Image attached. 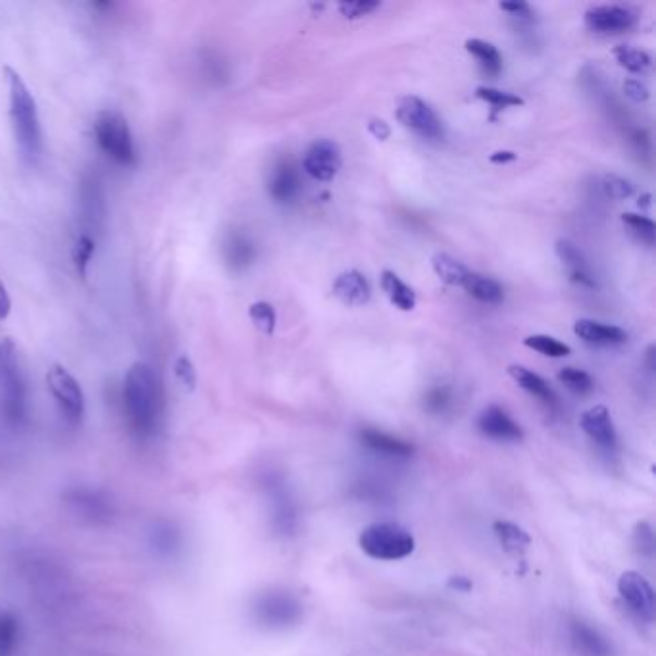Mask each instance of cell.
<instances>
[{
    "mask_svg": "<svg viewBox=\"0 0 656 656\" xmlns=\"http://www.w3.org/2000/svg\"><path fill=\"white\" fill-rule=\"evenodd\" d=\"M127 428L141 439H152L164 418V389L154 368L147 362H135L127 370L122 389Z\"/></svg>",
    "mask_w": 656,
    "mask_h": 656,
    "instance_id": "6da1fadb",
    "label": "cell"
},
{
    "mask_svg": "<svg viewBox=\"0 0 656 656\" xmlns=\"http://www.w3.org/2000/svg\"><path fill=\"white\" fill-rule=\"evenodd\" d=\"M4 77L8 85V112L16 147L27 164H37L43 156V127L37 101L24 77L14 68L4 66Z\"/></svg>",
    "mask_w": 656,
    "mask_h": 656,
    "instance_id": "7a4b0ae2",
    "label": "cell"
},
{
    "mask_svg": "<svg viewBox=\"0 0 656 656\" xmlns=\"http://www.w3.org/2000/svg\"><path fill=\"white\" fill-rule=\"evenodd\" d=\"M95 143L102 154L118 166L131 168L137 164V149L126 116L116 110H102L93 124Z\"/></svg>",
    "mask_w": 656,
    "mask_h": 656,
    "instance_id": "3957f363",
    "label": "cell"
},
{
    "mask_svg": "<svg viewBox=\"0 0 656 656\" xmlns=\"http://www.w3.org/2000/svg\"><path fill=\"white\" fill-rule=\"evenodd\" d=\"M0 387L6 420L20 424L26 418L27 387L24 372L20 368L18 349L12 339L0 341Z\"/></svg>",
    "mask_w": 656,
    "mask_h": 656,
    "instance_id": "277c9868",
    "label": "cell"
},
{
    "mask_svg": "<svg viewBox=\"0 0 656 656\" xmlns=\"http://www.w3.org/2000/svg\"><path fill=\"white\" fill-rule=\"evenodd\" d=\"M358 543L366 555L376 560H401L412 555L416 549L414 535L393 522L368 526L360 533Z\"/></svg>",
    "mask_w": 656,
    "mask_h": 656,
    "instance_id": "5b68a950",
    "label": "cell"
},
{
    "mask_svg": "<svg viewBox=\"0 0 656 656\" xmlns=\"http://www.w3.org/2000/svg\"><path fill=\"white\" fill-rule=\"evenodd\" d=\"M47 385L64 420L74 428L81 426L87 406L81 383L62 364H52L47 372Z\"/></svg>",
    "mask_w": 656,
    "mask_h": 656,
    "instance_id": "8992f818",
    "label": "cell"
},
{
    "mask_svg": "<svg viewBox=\"0 0 656 656\" xmlns=\"http://www.w3.org/2000/svg\"><path fill=\"white\" fill-rule=\"evenodd\" d=\"M397 118L404 127L424 139H443L445 129L428 102L418 97H403L397 106Z\"/></svg>",
    "mask_w": 656,
    "mask_h": 656,
    "instance_id": "52a82bcc",
    "label": "cell"
},
{
    "mask_svg": "<svg viewBox=\"0 0 656 656\" xmlns=\"http://www.w3.org/2000/svg\"><path fill=\"white\" fill-rule=\"evenodd\" d=\"M618 593L631 612L645 622L655 620V589L639 572H626L618 580Z\"/></svg>",
    "mask_w": 656,
    "mask_h": 656,
    "instance_id": "ba28073f",
    "label": "cell"
},
{
    "mask_svg": "<svg viewBox=\"0 0 656 656\" xmlns=\"http://www.w3.org/2000/svg\"><path fill=\"white\" fill-rule=\"evenodd\" d=\"M106 214L104 206V191L99 177L87 176L79 187V220L83 226V235L95 237L102 228Z\"/></svg>",
    "mask_w": 656,
    "mask_h": 656,
    "instance_id": "9c48e42d",
    "label": "cell"
},
{
    "mask_svg": "<svg viewBox=\"0 0 656 656\" xmlns=\"http://www.w3.org/2000/svg\"><path fill=\"white\" fill-rule=\"evenodd\" d=\"M304 172L316 181H331L341 170V149L329 139H320L310 145L304 154Z\"/></svg>",
    "mask_w": 656,
    "mask_h": 656,
    "instance_id": "30bf717a",
    "label": "cell"
},
{
    "mask_svg": "<svg viewBox=\"0 0 656 656\" xmlns=\"http://www.w3.org/2000/svg\"><path fill=\"white\" fill-rule=\"evenodd\" d=\"M66 503L81 518H85L89 522H95V524L110 520V516L114 512L110 497L101 489H93V487H74V489H70L66 493Z\"/></svg>",
    "mask_w": 656,
    "mask_h": 656,
    "instance_id": "8fae6325",
    "label": "cell"
},
{
    "mask_svg": "<svg viewBox=\"0 0 656 656\" xmlns=\"http://www.w3.org/2000/svg\"><path fill=\"white\" fill-rule=\"evenodd\" d=\"M637 16L626 6L605 4L585 12V24L595 33H622L635 26Z\"/></svg>",
    "mask_w": 656,
    "mask_h": 656,
    "instance_id": "7c38bea8",
    "label": "cell"
},
{
    "mask_svg": "<svg viewBox=\"0 0 656 656\" xmlns=\"http://www.w3.org/2000/svg\"><path fill=\"white\" fill-rule=\"evenodd\" d=\"M481 433L495 441H522L524 431L510 418V414L501 406H487L478 418Z\"/></svg>",
    "mask_w": 656,
    "mask_h": 656,
    "instance_id": "4fadbf2b",
    "label": "cell"
},
{
    "mask_svg": "<svg viewBox=\"0 0 656 656\" xmlns=\"http://www.w3.org/2000/svg\"><path fill=\"white\" fill-rule=\"evenodd\" d=\"M580 426L585 431V435L589 439H593L599 447L608 449V451L616 449V443H618L616 428H614V422L610 418L608 408L603 404L593 406L587 412H583L580 418Z\"/></svg>",
    "mask_w": 656,
    "mask_h": 656,
    "instance_id": "5bb4252c",
    "label": "cell"
},
{
    "mask_svg": "<svg viewBox=\"0 0 656 656\" xmlns=\"http://www.w3.org/2000/svg\"><path fill=\"white\" fill-rule=\"evenodd\" d=\"M268 193L278 204H287L299 197L301 177L291 162L283 160L272 170L268 181Z\"/></svg>",
    "mask_w": 656,
    "mask_h": 656,
    "instance_id": "9a60e30c",
    "label": "cell"
},
{
    "mask_svg": "<svg viewBox=\"0 0 656 656\" xmlns=\"http://www.w3.org/2000/svg\"><path fill=\"white\" fill-rule=\"evenodd\" d=\"M333 295L341 303L349 304V306H362V304L370 301L372 287H370V281L366 279L364 274L351 270V272H345V274H341L339 278L335 279Z\"/></svg>",
    "mask_w": 656,
    "mask_h": 656,
    "instance_id": "2e32d148",
    "label": "cell"
},
{
    "mask_svg": "<svg viewBox=\"0 0 656 656\" xmlns=\"http://www.w3.org/2000/svg\"><path fill=\"white\" fill-rule=\"evenodd\" d=\"M574 333L581 341L597 347H614V345H624L628 341V333L624 329L601 324L595 320H585V318L576 322Z\"/></svg>",
    "mask_w": 656,
    "mask_h": 656,
    "instance_id": "e0dca14e",
    "label": "cell"
},
{
    "mask_svg": "<svg viewBox=\"0 0 656 656\" xmlns=\"http://www.w3.org/2000/svg\"><path fill=\"white\" fill-rule=\"evenodd\" d=\"M256 249L249 235L241 231H231L224 241V258L231 270H245L254 262Z\"/></svg>",
    "mask_w": 656,
    "mask_h": 656,
    "instance_id": "ac0fdd59",
    "label": "cell"
},
{
    "mask_svg": "<svg viewBox=\"0 0 656 656\" xmlns=\"http://www.w3.org/2000/svg\"><path fill=\"white\" fill-rule=\"evenodd\" d=\"M556 254L560 258V262L566 266V270L570 272V276L574 281H578L585 287H595V279L589 270L587 260L583 258V254L578 251V247L566 239H560L556 243Z\"/></svg>",
    "mask_w": 656,
    "mask_h": 656,
    "instance_id": "d6986e66",
    "label": "cell"
},
{
    "mask_svg": "<svg viewBox=\"0 0 656 656\" xmlns=\"http://www.w3.org/2000/svg\"><path fill=\"white\" fill-rule=\"evenodd\" d=\"M360 439H362V443H364L368 449L376 451L379 455L406 458V456H410L414 453V447H412L410 443H406V441L399 439V437H393V435H389V433L378 431V429H362Z\"/></svg>",
    "mask_w": 656,
    "mask_h": 656,
    "instance_id": "ffe728a7",
    "label": "cell"
},
{
    "mask_svg": "<svg viewBox=\"0 0 656 656\" xmlns=\"http://www.w3.org/2000/svg\"><path fill=\"white\" fill-rule=\"evenodd\" d=\"M460 287L480 303L501 304L505 301V289L501 287V283L476 272H468Z\"/></svg>",
    "mask_w": 656,
    "mask_h": 656,
    "instance_id": "44dd1931",
    "label": "cell"
},
{
    "mask_svg": "<svg viewBox=\"0 0 656 656\" xmlns=\"http://www.w3.org/2000/svg\"><path fill=\"white\" fill-rule=\"evenodd\" d=\"M572 643L581 656H612V647L605 637L583 622L572 626Z\"/></svg>",
    "mask_w": 656,
    "mask_h": 656,
    "instance_id": "7402d4cb",
    "label": "cell"
},
{
    "mask_svg": "<svg viewBox=\"0 0 656 656\" xmlns=\"http://www.w3.org/2000/svg\"><path fill=\"white\" fill-rule=\"evenodd\" d=\"M508 374L524 391H528L530 395L537 397L541 403L549 404V406L556 404L555 391L549 387V383L545 379L537 376L535 372H531L524 366L514 364V366L508 368Z\"/></svg>",
    "mask_w": 656,
    "mask_h": 656,
    "instance_id": "603a6c76",
    "label": "cell"
},
{
    "mask_svg": "<svg viewBox=\"0 0 656 656\" xmlns=\"http://www.w3.org/2000/svg\"><path fill=\"white\" fill-rule=\"evenodd\" d=\"M22 643V622L8 610L0 608V656H16Z\"/></svg>",
    "mask_w": 656,
    "mask_h": 656,
    "instance_id": "cb8c5ba5",
    "label": "cell"
},
{
    "mask_svg": "<svg viewBox=\"0 0 656 656\" xmlns=\"http://www.w3.org/2000/svg\"><path fill=\"white\" fill-rule=\"evenodd\" d=\"M381 289L385 291L387 299L391 304H395L399 310H414L416 308V293L412 287H408L403 279L399 278L395 272L385 270L381 274Z\"/></svg>",
    "mask_w": 656,
    "mask_h": 656,
    "instance_id": "d4e9b609",
    "label": "cell"
},
{
    "mask_svg": "<svg viewBox=\"0 0 656 656\" xmlns=\"http://www.w3.org/2000/svg\"><path fill=\"white\" fill-rule=\"evenodd\" d=\"M466 51L470 52L472 56H476V60L480 62L481 70L487 76L497 77L503 70V58L501 52L497 51L495 45L481 41V39H468L466 41Z\"/></svg>",
    "mask_w": 656,
    "mask_h": 656,
    "instance_id": "484cf974",
    "label": "cell"
},
{
    "mask_svg": "<svg viewBox=\"0 0 656 656\" xmlns=\"http://www.w3.org/2000/svg\"><path fill=\"white\" fill-rule=\"evenodd\" d=\"M495 535L499 537L503 549L510 555H522L528 551L531 545V537L522 530L520 526L512 524V522H497L495 524Z\"/></svg>",
    "mask_w": 656,
    "mask_h": 656,
    "instance_id": "4316f807",
    "label": "cell"
},
{
    "mask_svg": "<svg viewBox=\"0 0 656 656\" xmlns=\"http://www.w3.org/2000/svg\"><path fill=\"white\" fill-rule=\"evenodd\" d=\"M431 264H433V272L437 274V278L449 283V285H458V287L462 285V281L470 272L464 264H460L458 260H455L453 256H449V254H435L431 258Z\"/></svg>",
    "mask_w": 656,
    "mask_h": 656,
    "instance_id": "83f0119b",
    "label": "cell"
},
{
    "mask_svg": "<svg viewBox=\"0 0 656 656\" xmlns=\"http://www.w3.org/2000/svg\"><path fill=\"white\" fill-rule=\"evenodd\" d=\"M293 608L295 605H291V601L285 597H264L256 605V614L266 624H276V622H285V620L289 622Z\"/></svg>",
    "mask_w": 656,
    "mask_h": 656,
    "instance_id": "f1b7e54d",
    "label": "cell"
},
{
    "mask_svg": "<svg viewBox=\"0 0 656 656\" xmlns=\"http://www.w3.org/2000/svg\"><path fill=\"white\" fill-rule=\"evenodd\" d=\"M614 56L618 60V64L622 68H626L631 74H645L651 64H653V58L651 54L647 51H641V49H635L631 45H620L614 49Z\"/></svg>",
    "mask_w": 656,
    "mask_h": 656,
    "instance_id": "f546056e",
    "label": "cell"
},
{
    "mask_svg": "<svg viewBox=\"0 0 656 656\" xmlns=\"http://www.w3.org/2000/svg\"><path fill=\"white\" fill-rule=\"evenodd\" d=\"M95 251H97V237L79 233L76 243H74V249H72V258L76 264L77 274L83 279L87 278V270L95 256Z\"/></svg>",
    "mask_w": 656,
    "mask_h": 656,
    "instance_id": "4dcf8cb0",
    "label": "cell"
},
{
    "mask_svg": "<svg viewBox=\"0 0 656 656\" xmlns=\"http://www.w3.org/2000/svg\"><path fill=\"white\" fill-rule=\"evenodd\" d=\"M556 379L576 395H589L595 389V379L578 368H564L558 372Z\"/></svg>",
    "mask_w": 656,
    "mask_h": 656,
    "instance_id": "1f68e13d",
    "label": "cell"
},
{
    "mask_svg": "<svg viewBox=\"0 0 656 656\" xmlns=\"http://www.w3.org/2000/svg\"><path fill=\"white\" fill-rule=\"evenodd\" d=\"M524 345L528 349H533L543 356H551V358H562V356L572 353V349L566 343L558 341L551 335H530L528 339H524Z\"/></svg>",
    "mask_w": 656,
    "mask_h": 656,
    "instance_id": "d6a6232c",
    "label": "cell"
},
{
    "mask_svg": "<svg viewBox=\"0 0 656 656\" xmlns=\"http://www.w3.org/2000/svg\"><path fill=\"white\" fill-rule=\"evenodd\" d=\"M249 316H251L254 326L260 329L262 333H266V335L274 333L278 316H276V308L272 304L266 303V301L251 304Z\"/></svg>",
    "mask_w": 656,
    "mask_h": 656,
    "instance_id": "836d02e7",
    "label": "cell"
},
{
    "mask_svg": "<svg viewBox=\"0 0 656 656\" xmlns=\"http://www.w3.org/2000/svg\"><path fill=\"white\" fill-rule=\"evenodd\" d=\"M151 541L160 555H172L179 547V531L170 524H160L152 531Z\"/></svg>",
    "mask_w": 656,
    "mask_h": 656,
    "instance_id": "e575fe53",
    "label": "cell"
},
{
    "mask_svg": "<svg viewBox=\"0 0 656 656\" xmlns=\"http://www.w3.org/2000/svg\"><path fill=\"white\" fill-rule=\"evenodd\" d=\"M622 222H624V226L630 229L631 233L637 239H641L645 243H655L656 226L653 220H649V218H645L641 214H631V212H628V214L622 216Z\"/></svg>",
    "mask_w": 656,
    "mask_h": 656,
    "instance_id": "d590c367",
    "label": "cell"
},
{
    "mask_svg": "<svg viewBox=\"0 0 656 656\" xmlns=\"http://www.w3.org/2000/svg\"><path fill=\"white\" fill-rule=\"evenodd\" d=\"M476 95H478V99L489 102L495 108H512V106H522L524 104L522 97L512 95V93H506V91H499V89H493V87H478Z\"/></svg>",
    "mask_w": 656,
    "mask_h": 656,
    "instance_id": "8d00e7d4",
    "label": "cell"
},
{
    "mask_svg": "<svg viewBox=\"0 0 656 656\" xmlns=\"http://www.w3.org/2000/svg\"><path fill=\"white\" fill-rule=\"evenodd\" d=\"M174 372H176V378L179 379V383L185 389L193 391L197 387V368H195L193 360L187 354L177 356L176 362H174Z\"/></svg>",
    "mask_w": 656,
    "mask_h": 656,
    "instance_id": "74e56055",
    "label": "cell"
},
{
    "mask_svg": "<svg viewBox=\"0 0 656 656\" xmlns=\"http://www.w3.org/2000/svg\"><path fill=\"white\" fill-rule=\"evenodd\" d=\"M605 193L610 199L622 201V199H630L631 195L635 193V187H633L631 181L624 179V177L606 176Z\"/></svg>",
    "mask_w": 656,
    "mask_h": 656,
    "instance_id": "f35d334b",
    "label": "cell"
},
{
    "mask_svg": "<svg viewBox=\"0 0 656 656\" xmlns=\"http://www.w3.org/2000/svg\"><path fill=\"white\" fill-rule=\"evenodd\" d=\"M633 543L641 555H653L655 535H653V528L649 526V522L637 524L635 533H633Z\"/></svg>",
    "mask_w": 656,
    "mask_h": 656,
    "instance_id": "ab89813d",
    "label": "cell"
},
{
    "mask_svg": "<svg viewBox=\"0 0 656 656\" xmlns=\"http://www.w3.org/2000/svg\"><path fill=\"white\" fill-rule=\"evenodd\" d=\"M378 8L379 2H370V0H354V2H341L339 4V12L349 20L368 16L370 12H374Z\"/></svg>",
    "mask_w": 656,
    "mask_h": 656,
    "instance_id": "60d3db41",
    "label": "cell"
},
{
    "mask_svg": "<svg viewBox=\"0 0 656 656\" xmlns=\"http://www.w3.org/2000/svg\"><path fill=\"white\" fill-rule=\"evenodd\" d=\"M624 93H626V97H628L630 101L637 102V104L649 99V91H647V87H645L641 81H637V79H628V81L624 83Z\"/></svg>",
    "mask_w": 656,
    "mask_h": 656,
    "instance_id": "b9f144b4",
    "label": "cell"
},
{
    "mask_svg": "<svg viewBox=\"0 0 656 656\" xmlns=\"http://www.w3.org/2000/svg\"><path fill=\"white\" fill-rule=\"evenodd\" d=\"M447 403H449L447 389H433V391H429L428 395H426V406H428L431 412L443 410L447 406Z\"/></svg>",
    "mask_w": 656,
    "mask_h": 656,
    "instance_id": "7bdbcfd3",
    "label": "cell"
},
{
    "mask_svg": "<svg viewBox=\"0 0 656 656\" xmlns=\"http://www.w3.org/2000/svg\"><path fill=\"white\" fill-rule=\"evenodd\" d=\"M368 131H370L376 139H379V141H385V139H389V135H391V127H389V124H387L385 120H379V118H372V120H370Z\"/></svg>",
    "mask_w": 656,
    "mask_h": 656,
    "instance_id": "ee69618b",
    "label": "cell"
},
{
    "mask_svg": "<svg viewBox=\"0 0 656 656\" xmlns=\"http://www.w3.org/2000/svg\"><path fill=\"white\" fill-rule=\"evenodd\" d=\"M10 312H12V299H10V293L4 285V281L0 279V322L6 320L10 316Z\"/></svg>",
    "mask_w": 656,
    "mask_h": 656,
    "instance_id": "f6af8a7d",
    "label": "cell"
},
{
    "mask_svg": "<svg viewBox=\"0 0 656 656\" xmlns=\"http://www.w3.org/2000/svg\"><path fill=\"white\" fill-rule=\"evenodd\" d=\"M501 10L510 12L512 16H528L530 14V4H526V2H501Z\"/></svg>",
    "mask_w": 656,
    "mask_h": 656,
    "instance_id": "bcb514c9",
    "label": "cell"
},
{
    "mask_svg": "<svg viewBox=\"0 0 656 656\" xmlns=\"http://www.w3.org/2000/svg\"><path fill=\"white\" fill-rule=\"evenodd\" d=\"M449 587L456 589V591H464L466 593V591L472 589V581L464 578V576H455V578L449 580Z\"/></svg>",
    "mask_w": 656,
    "mask_h": 656,
    "instance_id": "7dc6e473",
    "label": "cell"
},
{
    "mask_svg": "<svg viewBox=\"0 0 656 656\" xmlns=\"http://www.w3.org/2000/svg\"><path fill=\"white\" fill-rule=\"evenodd\" d=\"M489 160H491L493 164H506V162H514V160H516V154L510 151L493 152Z\"/></svg>",
    "mask_w": 656,
    "mask_h": 656,
    "instance_id": "c3c4849f",
    "label": "cell"
}]
</instances>
